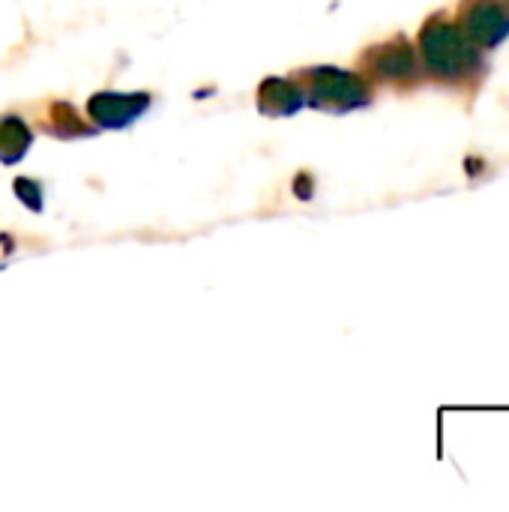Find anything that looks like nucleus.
<instances>
[{
    "label": "nucleus",
    "mask_w": 509,
    "mask_h": 512,
    "mask_svg": "<svg viewBox=\"0 0 509 512\" xmlns=\"http://www.w3.org/2000/svg\"><path fill=\"white\" fill-rule=\"evenodd\" d=\"M417 57L426 78L459 90H477L492 69L489 51L468 39L456 18L447 15V9H435L420 24Z\"/></svg>",
    "instance_id": "f257e3e1"
},
{
    "label": "nucleus",
    "mask_w": 509,
    "mask_h": 512,
    "mask_svg": "<svg viewBox=\"0 0 509 512\" xmlns=\"http://www.w3.org/2000/svg\"><path fill=\"white\" fill-rule=\"evenodd\" d=\"M297 78L306 90V108H318L327 114H351V111H363L375 102L372 81L354 69L318 63V66L300 69Z\"/></svg>",
    "instance_id": "f03ea898"
},
{
    "label": "nucleus",
    "mask_w": 509,
    "mask_h": 512,
    "mask_svg": "<svg viewBox=\"0 0 509 512\" xmlns=\"http://www.w3.org/2000/svg\"><path fill=\"white\" fill-rule=\"evenodd\" d=\"M357 63L369 81H381L390 87H411L423 78L417 45L405 33H393L390 39L363 48Z\"/></svg>",
    "instance_id": "7ed1b4c3"
},
{
    "label": "nucleus",
    "mask_w": 509,
    "mask_h": 512,
    "mask_svg": "<svg viewBox=\"0 0 509 512\" xmlns=\"http://www.w3.org/2000/svg\"><path fill=\"white\" fill-rule=\"evenodd\" d=\"M153 105V96L147 90H99L87 99L84 111L96 129L120 132L135 126Z\"/></svg>",
    "instance_id": "20e7f679"
},
{
    "label": "nucleus",
    "mask_w": 509,
    "mask_h": 512,
    "mask_svg": "<svg viewBox=\"0 0 509 512\" xmlns=\"http://www.w3.org/2000/svg\"><path fill=\"white\" fill-rule=\"evenodd\" d=\"M456 24L480 48L495 51L509 39V0H459Z\"/></svg>",
    "instance_id": "39448f33"
},
{
    "label": "nucleus",
    "mask_w": 509,
    "mask_h": 512,
    "mask_svg": "<svg viewBox=\"0 0 509 512\" xmlns=\"http://www.w3.org/2000/svg\"><path fill=\"white\" fill-rule=\"evenodd\" d=\"M255 105H258V114L264 117H294L306 108V90L300 81L294 78H285V75H267L258 90H255Z\"/></svg>",
    "instance_id": "423d86ee"
},
{
    "label": "nucleus",
    "mask_w": 509,
    "mask_h": 512,
    "mask_svg": "<svg viewBox=\"0 0 509 512\" xmlns=\"http://www.w3.org/2000/svg\"><path fill=\"white\" fill-rule=\"evenodd\" d=\"M33 126L21 114H0V165H18L33 147Z\"/></svg>",
    "instance_id": "0eeeda50"
},
{
    "label": "nucleus",
    "mask_w": 509,
    "mask_h": 512,
    "mask_svg": "<svg viewBox=\"0 0 509 512\" xmlns=\"http://www.w3.org/2000/svg\"><path fill=\"white\" fill-rule=\"evenodd\" d=\"M45 120H48V132H51L54 138H63V141L96 135V129H90V126L75 114V105H69V102H63V99H57V102L48 105Z\"/></svg>",
    "instance_id": "6e6552de"
},
{
    "label": "nucleus",
    "mask_w": 509,
    "mask_h": 512,
    "mask_svg": "<svg viewBox=\"0 0 509 512\" xmlns=\"http://www.w3.org/2000/svg\"><path fill=\"white\" fill-rule=\"evenodd\" d=\"M12 195L30 210V213H42L45 210V183L36 177H15L12 180Z\"/></svg>",
    "instance_id": "1a4fd4ad"
},
{
    "label": "nucleus",
    "mask_w": 509,
    "mask_h": 512,
    "mask_svg": "<svg viewBox=\"0 0 509 512\" xmlns=\"http://www.w3.org/2000/svg\"><path fill=\"white\" fill-rule=\"evenodd\" d=\"M291 192H294L297 201H312L315 198V177L309 171H300L294 177V183H291Z\"/></svg>",
    "instance_id": "9d476101"
}]
</instances>
